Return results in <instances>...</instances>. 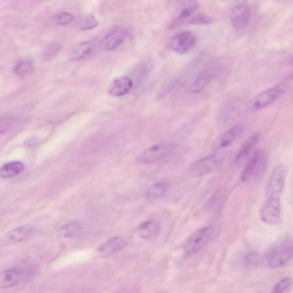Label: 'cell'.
Wrapping results in <instances>:
<instances>
[{
  "instance_id": "6da1fadb",
  "label": "cell",
  "mask_w": 293,
  "mask_h": 293,
  "mask_svg": "<svg viewBox=\"0 0 293 293\" xmlns=\"http://www.w3.org/2000/svg\"><path fill=\"white\" fill-rule=\"evenodd\" d=\"M293 258V238H285L272 248L267 255V263L275 269L285 265Z\"/></svg>"
},
{
  "instance_id": "7a4b0ae2",
  "label": "cell",
  "mask_w": 293,
  "mask_h": 293,
  "mask_svg": "<svg viewBox=\"0 0 293 293\" xmlns=\"http://www.w3.org/2000/svg\"><path fill=\"white\" fill-rule=\"evenodd\" d=\"M175 146L171 143L155 144L145 149L138 158L143 164H152L166 160L174 153Z\"/></svg>"
},
{
  "instance_id": "3957f363",
  "label": "cell",
  "mask_w": 293,
  "mask_h": 293,
  "mask_svg": "<svg viewBox=\"0 0 293 293\" xmlns=\"http://www.w3.org/2000/svg\"><path fill=\"white\" fill-rule=\"evenodd\" d=\"M212 234L211 227H205L196 230L188 238L183 246L184 252L188 257L198 253L203 248L209 240Z\"/></svg>"
},
{
  "instance_id": "277c9868",
  "label": "cell",
  "mask_w": 293,
  "mask_h": 293,
  "mask_svg": "<svg viewBox=\"0 0 293 293\" xmlns=\"http://www.w3.org/2000/svg\"><path fill=\"white\" fill-rule=\"evenodd\" d=\"M287 170L286 165L280 164L272 171L267 186V198H280L285 184Z\"/></svg>"
},
{
  "instance_id": "5b68a950",
  "label": "cell",
  "mask_w": 293,
  "mask_h": 293,
  "mask_svg": "<svg viewBox=\"0 0 293 293\" xmlns=\"http://www.w3.org/2000/svg\"><path fill=\"white\" fill-rule=\"evenodd\" d=\"M285 91V86L279 85L262 92L253 100L252 108L259 110L269 106L281 97Z\"/></svg>"
},
{
  "instance_id": "8992f818",
  "label": "cell",
  "mask_w": 293,
  "mask_h": 293,
  "mask_svg": "<svg viewBox=\"0 0 293 293\" xmlns=\"http://www.w3.org/2000/svg\"><path fill=\"white\" fill-rule=\"evenodd\" d=\"M219 154H212L196 161L190 168V173L194 177H199L210 174L218 168L222 162Z\"/></svg>"
},
{
  "instance_id": "52a82bcc",
  "label": "cell",
  "mask_w": 293,
  "mask_h": 293,
  "mask_svg": "<svg viewBox=\"0 0 293 293\" xmlns=\"http://www.w3.org/2000/svg\"><path fill=\"white\" fill-rule=\"evenodd\" d=\"M196 38L193 33L183 31L174 36L169 44V47L176 53L184 54L190 52L196 43Z\"/></svg>"
},
{
  "instance_id": "ba28073f",
  "label": "cell",
  "mask_w": 293,
  "mask_h": 293,
  "mask_svg": "<svg viewBox=\"0 0 293 293\" xmlns=\"http://www.w3.org/2000/svg\"><path fill=\"white\" fill-rule=\"evenodd\" d=\"M281 217V205L279 198H267L261 212V218L265 224L277 225Z\"/></svg>"
},
{
  "instance_id": "9c48e42d",
  "label": "cell",
  "mask_w": 293,
  "mask_h": 293,
  "mask_svg": "<svg viewBox=\"0 0 293 293\" xmlns=\"http://www.w3.org/2000/svg\"><path fill=\"white\" fill-rule=\"evenodd\" d=\"M29 275V271L22 267H15L2 272L0 275V288L14 286L22 282Z\"/></svg>"
},
{
  "instance_id": "30bf717a",
  "label": "cell",
  "mask_w": 293,
  "mask_h": 293,
  "mask_svg": "<svg viewBox=\"0 0 293 293\" xmlns=\"http://www.w3.org/2000/svg\"><path fill=\"white\" fill-rule=\"evenodd\" d=\"M264 163V155L258 150L249 159L242 171V181H246L260 172Z\"/></svg>"
},
{
  "instance_id": "8fae6325",
  "label": "cell",
  "mask_w": 293,
  "mask_h": 293,
  "mask_svg": "<svg viewBox=\"0 0 293 293\" xmlns=\"http://www.w3.org/2000/svg\"><path fill=\"white\" fill-rule=\"evenodd\" d=\"M250 19L249 8L244 4H240L234 7L230 14V19L233 26L237 29L245 28L249 24Z\"/></svg>"
},
{
  "instance_id": "7c38bea8",
  "label": "cell",
  "mask_w": 293,
  "mask_h": 293,
  "mask_svg": "<svg viewBox=\"0 0 293 293\" xmlns=\"http://www.w3.org/2000/svg\"><path fill=\"white\" fill-rule=\"evenodd\" d=\"M133 82L130 78H117L108 87V93L114 97H120L128 94L132 89Z\"/></svg>"
},
{
  "instance_id": "4fadbf2b",
  "label": "cell",
  "mask_w": 293,
  "mask_h": 293,
  "mask_svg": "<svg viewBox=\"0 0 293 293\" xmlns=\"http://www.w3.org/2000/svg\"><path fill=\"white\" fill-rule=\"evenodd\" d=\"M128 35V31L124 29H115L104 37L102 40L103 47L107 51L115 49L124 43Z\"/></svg>"
},
{
  "instance_id": "5bb4252c",
  "label": "cell",
  "mask_w": 293,
  "mask_h": 293,
  "mask_svg": "<svg viewBox=\"0 0 293 293\" xmlns=\"http://www.w3.org/2000/svg\"><path fill=\"white\" fill-rule=\"evenodd\" d=\"M127 244V241L122 237H112L99 247L98 252L102 257L111 256L120 252L126 246Z\"/></svg>"
},
{
  "instance_id": "9a60e30c",
  "label": "cell",
  "mask_w": 293,
  "mask_h": 293,
  "mask_svg": "<svg viewBox=\"0 0 293 293\" xmlns=\"http://www.w3.org/2000/svg\"><path fill=\"white\" fill-rule=\"evenodd\" d=\"M87 232V226L81 221H74L65 224L59 230V234L64 238L80 237Z\"/></svg>"
},
{
  "instance_id": "2e32d148",
  "label": "cell",
  "mask_w": 293,
  "mask_h": 293,
  "mask_svg": "<svg viewBox=\"0 0 293 293\" xmlns=\"http://www.w3.org/2000/svg\"><path fill=\"white\" fill-rule=\"evenodd\" d=\"M242 131V127L230 128L217 138L213 144V150L217 151L227 148L240 136Z\"/></svg>"
},
{
  "instance_id": "e0dca14e",
  "label": "cell",
  "mask_w": 293,
  "mask_h": 293,
  "mask_svg": "<svg viewBox=\"0 0 293 293\" xmlns=\"http://www.w3.org/2000/svg\"><path fill=\"white\" fill-rule=\"evenodd\" d=\"M216 77V74L211 71H204L191 84L188 90L192 94L200 93L214 80Z\"/></svg>"
},
{
  "instance_id": "ac0fdd59",
  "label": "cell",
  "mask_w": 293,
  "mask_h": 293,
  "mask_svg": "<svg viewBox=\"0 0 293 293\" xmlns=\"http://www.w3.org/2000/svg\"><path fill=\"white\" fill-rule=\"evenodd\" d=\"M160 227L157 221L148 220L141 223L137 228V233L141 239L151 240L160 232Z\"/></svg>"
},
{
  "instance_id": "d6986e66",
  "label": "cell",
  "mask_w": 293,
  "mask_h": 293,
  "mask_svg": "<svg viewBox=\"0 0 293 293\" xmlns=\"http://www.w3.org/2000/svg\"><path fill=\"white\" fill-rule=\"evenodd\" d=\"M33 230L32 228L29 226H24L12 230L7 234L6 241L9 244H18L30 236Z\"/></svg>"
},
{
  "instance_id": "ffe728a7",
  "label": "cell",
  "mask_w": 293,
  "mask_h": 293,
  "mask_svg": "<svg viewBox=\"0 0 293 293\" xmlns=\"http://www.w3.org/2000/svg\"><path fill=\"white\" fill-rule=\"evenodd\" d=\"M95 44L94 41H84L75 47L72 53L71 58L73 60H80L91 55L94 51Z\"/></svg>"
},
{
  "instance_id": "44dd1931",
  "label": "cell",
  "mask_w": 293,
  "mask_h": 293,
  "mask_svg": "<svg viewBox=\"0 0 293 293\" xmlns=\"http://www.w3.org/2000/svg\"><path fill=\"white\" fill-rule=\"evenodd\" d=\"M260 138L261 135L258 132L253 133L244 142L238 151L236 156V161H241L248 157L250 153L252 152L255 145L257 144Z\"/></svg>"
},
{
  "instance_id": "7402d4cb",
  "label": "cell",
  "mask_w": 293,
  "mask_h": 293,
  "mask_svg": "<svg viewBox=\"0 0 293 293\" xmlns=\"http://www.w3.org/2000/svg\"><path fill=\"white\" fill-rule=\"evenodd\" d=\"M24 169L23 163L19 161L11 162L2 166L0 174L2 178H12L22 173Z\"/></svg>"
},
{
  "instance_id": "603a6c76",
  "label": "cell",
  "mask_w": 293,
  "mask_h": 293,
  "mask_svg": "<svg viewBox=\"0 0 293 293\" xmlns=\"http://www.w3.org/2000/svg\"><path fill=\"white\" fill-rule=\"evenodd\" d=\"M154 68V61L152 58H146L137 64L135 68L137 85L143 82Z\"/></svg>"
},
{
  "instance_id": "cb8c5ba5",
  "label": "cell",
  "mask_w": 293,
  "mask_h": 293,
  "mask_svg": "<svg viewBox=\"0 0 293 293\" xmlns=\"http://www.w3.org/2000/svg\"><path fill=\"white\" fill-rule=\"evenodd\" d=\"M169 189V185L166 183L160 182L151 186L146 191V197L150 200H156L164 196Z\"/></svg>"
},
{
  "instance_id": "d4e9b609",
  "label": "cell",
  "mask_w": 293,
  "mask_h": 293,
  "mask_svg": "<svg viewBox=\"0 0 293 293\" xmlns=\"http://www.w3.org/2000/svg\"><path fill=\"white\" fill-rule=\"evenodd\" d=\"M98 26L97 20L93 16L89 15L83 17L78 23V27L81 30H89Z\"/></svg>"
},
{
  "instance_id": "484cf974",
  "label": "cell",
  "mask_w": 293,
  "mask_h": 293,
  "mask_svg": "<svg viewBox=\"0 0 293 293\" xmlns=\"http://www.w3.org/2000/svg\"><path fill=\"white\" fill-rule=\"evenodd\" d=\"M178 81L177 79H172L167 82L164 86H163L157 96V100H161L165 98L166 96L168 95L174 89L176 86L178 85Z\"/></svg>"
},
{
  "instance_id": "4316f807",
  "label": "cell",
  "mask_w": 293,
  "mask_h": 293,
  "mask_svg": "<svg viewBox=\"0 0 293 293\" xmlns=\"http://www.w3.org/2000/svg\"><path fill=\"white\" fill-rule=\"evenodd\" d=\"M292 279L290 277H284L275 284L273 288V292H283L292 286Z\"/></svg>"
},
{
  "instance_id": "83f0119b",
  "label": "cell",
  "mask_w": 293,
  "mask_h": 293,
  "mask_svg": "<svg viewBox=\"0 0 293 293\" xmlns=\"http://www.w3.org/2000/svg\"><path fill=\"white\" fill-rule=\"evenodd\" d=\"M222 202H223V196H222L219 192L218 193L217 192L208 201L206 205L207 210L211 212L215 211L221 207Z\"/></svg>"
},
{
  "instance_id": "f1b7e54d",
  "label": "cell",
  "mask_w": 293,
  "mask_h": 293,
  "mask_svg": "<svg viewBox=\"0 0 293 293\" xmlns=\"http://www.w3.org/2000/svg\"><path fill=\"white\" fill-rule=\"evenodd\" d=\"M33 69V65L30 62L22 61L17 64L15 67V72L17 75L22 76V75L32 72Z\"/></svg>"
},
{
  "instance_id": "f546056e",
  "label": "cell",
  "mask_w": 293,
  "mask_h": 293,
  "mask_svg": "<svg viewBox=\"0 0 293 293\" xmlns=\"http://www.w3.org/2000/svg\"><path fill=\"white\" fill-rule=\"evenodd\" d=\"M213 22V20L206 15L199 14L192 18L188 23L194 25H209Z\"/></svg>"
},
{
  "instance_id": "4dcf8cb0",
  "label": "cell",
  "mask_w": 293,
  "mask_h": 293,
  "mask_svg": "<svg viewBox=\"0 0 293 293\" xmlns=\"http://www.w3.org/2000/svg\"><path fill=\"white\" fill-rule=\"evenodd\" d=\"M74 18V15L68 12H62L56 16L55 20L57 24L61 26H65L72 23Z\"/></svg>"
},
{
  "instance_id": "1f68e13d",
  "label": "cell",
  "mask_w": 293,
  "mask_h": 293,
  "mask_svg": "<svg viewBox=\"0 0 293 293\" xmlns=\"http://www.w3.org/2000/svg\"><path fill=\"white\" fill-rule=\"evenodd\" d=\"M194 9L195 8L193 7H187L185 9H184L181 14L178 16L177 19V22H182V21L189 18L192 13H193Z\"/></svg>"
},
{
  "instance_id": "d6a6232c",
  "label": "cell",
  "mask_w": 293,
  "mask_h": 293,
  "mask_svg": "<svg viewBox=\"0 0 293 293\" xmlns=\"http://www.w3.org/2000/svg\"><path fill=\"white\" fill-rule=\"evenodd\" d=\"M60 47L59 45L55 44H51V45L49 46L47 53L48 54V56H52L54 55V54H56L58 51H59Z\"/></svg>"
}]
</instances>
